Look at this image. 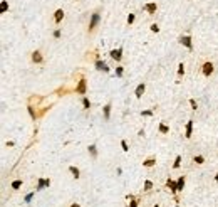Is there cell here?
I'll return each instance as SVG.
<instances>
[{
    "mask_svg": "<svg viewBox=\"0 0 218 207\" xmlns=\"http://www.w3.org/2000/svg\"><path fill=\"white\" fill-rule=\"evenodd\" d=\"M160 133H163V135L170 133V126H166L164 123H161V125H160Z\"/></svg>",
    "mask_w": 218,
    "mask_h": 207,
    "instance_id": "18",
    "label": "cell"
},
{
    "mask_svg": "<svg viewBox=\"0 0 218 207\" xmlns=\"http://www.w3.org/2000/svg\"><path fill=\"white\" fill-rule=\"evenodd\" d=\"M151 30H153V32H160V27H158L156 24H153V26H151Z\"/></svg>",
    "mask_w": 218,
    "mask_h": 207,
    "instance_id": "34",
    "label": "cell"
},
{
    "mask_svg": "<svg viewBox=\"0 0 218 207\" xmlns=\"http://www.w3.org/2000/svg\"><path fill=\"white\" fill-rule=\"evenodd\" d=\"M191 133H193V120H190L186 123V131H185V136L186 138H191Z\"/></svg>",
    "mask_w": 218,
    "mask_h": 207,
    "instance_id": "12",
    "label": "cell"
},
{
    "mask_svg": "<svg viewBox=\"0 0 218 207\" xmlns=\"http://www.w3.org/2000/svg\"><path fill=\"white\" fill-rule=\"evenodd\" d=\"M94 64H96V69H97V71H104V73H107V71H109L107 64H106L104 61H99V59H97V61H96Z\"/></svg>",
    "mask_w": 218,
    "mask_h": 207,
    "instance_id": "9",
    "label": "cell"
},
{
    "mask_svg": "<svg viewBox=\"0 0 218 207\" xmlns=\"http://www.w3.org/2000/svg\"><path fill=\"white\" fill-rule=\"evenodd\" d=\"M8 9V4H7V0H2V5H0V10L2 12H7Z\"/></svg>",
    "mask_w": 218,
    "mask_h": 207,
    "instance_id": "26",
    "label": "cell"
},
{
    "mask_svg": "<svg viewBox=\"0 0 218 207\" xmlns=\"http://www.w3.org/2000/svg\"><path fill=\"white\" fill-rule=\"evenodd\" d=\"M76 93H79V95H86V79H84V78L79 81V84H77Z\"/></svg>",
    "mask_w": 218,
    "mask_h": 207,
    "instance_id": "6",
    "label": "cell"
},
{
    "mask_svg": "<svg viewBox=\"0 0 218 207\" xmlns=\"http://www.w3.org/2000/svg\"><path fill=\"white\" fill-rule=\"evenodd\" d=\"M180 42H181L183 46H185V47H188L190 51H191V49H193V44H191V37H190V36H181V37H180Z\"/></svg>",
    "mask_w": 218,
    "mask_h": 207,
    "instance_id": "4",
    "label": "cell"
},
{
    "mask_svg": "<svg viewBox=\"0 0 218 207\" xmlns=\"http://www.w3.org/2000/svg\"><path fill=\"white\" fill-rule=\"evenodd\" d=\"M18 187H22V180H14L12 182V189H18Z\"/></svg>",
    "mask_w": 218,
    "mask_h": 207,
    "instance_id": "27",
    "label": "cell"
},
{
    "mask_svg": "<svg viewBox=\"0 0 218 207\" xmlns=\"http://www.w3.org/2000/svg\"><path fill=\"white\" fill-rule=\"evenodd\" d=\"M27 109H29V113H30V116H32V120H35L37 115H35V111H34V108H32V106H29Z\"/></svg>",
    "mask_w": 218,
    "mask_h": 207,
    "instance_id": "30",
    "label": "cell"
},
{
    "mask_svg": "<svg viewBox=\"0 0 218 207\" xmlns=\"http://www.w3.org/2000/svg\"><path fill=\"white\" fill-rule=\"evenodd\" d=\"M51 185V180L49 178H39V182H37V190H42L44 187H49Z\"/></svg>",
    "mask_w": 218,
    "mask_h": 207,
    "instance_id": "8",
    "label": "cell"
},
{
    "mask_svg": "<svg viewBox=\"0 0 218 207\" xmlns=\"http://www.w3.org/2000/svg\"><path fill=\"white\" fill-rule=\"evenodd\" d=\"M213 69H215L213 62H210V61L205 62V64H203V69H201V71H203V76H206V78H208L211 73H213Z\"/></svg>",
    "mask_w": 218,
    "mask_h": 207,
    "instance_id": "3",
    "label": "cell"
},
{
    "mask_svg": "<svg viewBox=\"0 0 218 207\" xmlns=\"http://www.w3.org/2000/svg\"><path fill=\"white\" fill-rule=\"evenodd\" d=\"M82 106H84V109H89V108H91V101H89L86 96L82 98Z\"/></svg>",
    "mask_w": 218,
    "mask_h": 207,
    "instance_id": "20",
    "label": "cell"
},
{
    "mask_svg": "<svg viewBox=\"0 0 218 207\" xmlns=\"http://www.w3.org/2000/svg\"><path fill=\"white\" fill-rule=\"evenodd\" d=\"M151 115H153L151 109H148V111H143V116H151Z\"/></svg>",
    "mask_w": 218,
    "mask_h": 207,
    "instance_id": "35",
    "label": "cell"
},
{
    "mask_svg": "<svg viewBox=\"0 0 218 207\" xmlns=\"http://www.w3.org/2000/svg\"><path fill=\"white\" fill-rule=\"evenodd\" d=\"M193 162H195V164H198V165H201V164H205V158L201 155H196L195 158H193Z\"/></svg>",
    "mask_w": 218,
    "mask_h": 207,
    "instance_id": "19",
    "label": "cell"
},
{
    "mask_svg": "<svg viewBox=\"0 0 218 207\" xmlns=\"http://www.w3.org/2000/svg\"><path fill=\"white\" fill-rule=\"evenodd\" d=\"M154 207H160V205H154Z\"/></svg>",
    "mask_w": 218,
    "mask_h": 207,
    "instance_id": "39",
    "label": "cell"
},
{
    "mask_svg": "<svg viewBox=\"0 0 218 207\" xmlns=\"http://www.w3.org/2000/svg\"><path fill=\"white\" fill-rule=\"evenodd\" d=\"M121 147H123V150H124V152H129V147H127L126 140H121Z\"/></svg>",
    "mask_w": 218,
    "mask_h": 207,
    "instance_id": "29",
    "label": "cell"
},
{
    "mask_svg": "<svg viewBox=\"0 0 218 207\" xmlns=\"http://www.w3.org/2000/svg\"><path fill=\"white\" fill-rule=\"evenodd\" d=\"M69 172L74 175V178H79V177H81V175H79V168L74 167V165H71V167H69Z\"/></svg>",
    "mask_w": 218,
    "mask_h": 207,
    "instance_id": "15",
    "label": "cell"
},
{
    "mask_svg": "<svg viewBox=\"0 0 218 207\" xmlns=\"http://www.w3.org/2000/svg\"><path fill=\"white\" fill-rule=\"evenodd\" d=\"M104 118H106V120L111 118V105H106L104 106Z\"/></svg>",
    "mask_w": 218,
    "mask_h": 207,
    "instance_id": "16",
    "label": "cell"
},
{
    "mask_svg": "<svg viewBox=\"0 0 218 207\" xmlns=\"http://www.w3.org/2000/svg\"><path fill=\"white\" fill-rule=\"evenodd\" d=\"M32 197H34V192L27 194V195H25V202H30V200H32Z\"/></svg>",
    "mask_w": 218,
    "mask_h": 207,
    "instance_id": "32",
    "label": "cell"
},
{
    "mask_svg": "<svg viewBox=\"0 0 218 207\" xmlns=\"http://www.w3.org/2000/svg\"><path fill=\"white\" fill-rule=\"evenodd\" d=\"M180 165H181V157H176L174 158V164H173V168H180Z\"/></svg>",
    "mask_w": 218,
    "mask_h": 207,
    "instance_id": "21",
    "label": "cell"
},
{
    "mask_svg": "<svg viewBox=\"0 0 218 207\" xmlns=\"http://www.w3.org/2000/svg\"><path fill=\"white\" fill-rule=\"evenodd\" d=\"M111 54V57L114 59V61H121V57H123V47L119 49H113V51L109 52Z\"/></svg>",
    "mask_w": 218,
    "mask_h": 207,
    "instance_id": "5",
    "label": "cell"
},
{
    "mask_svg": "<svg viewBox=\"0 0 218 207\" xmlns=\"http://www.w3.org/2000/svg\"><path fill=\"white\" fill-rule=\"evenodd\" d=\"M89 153H91L94 158L97 157V150H96V145H91V147H89Z\"/></svg>",
    "mask_w": 218,
    "mask_h": 207,
    "instance_id": "22",
    "label": "cell"
},
{
    "mask_svg": "<svg viewBox=\"0 0 218 207\" xmlns=\"http://www.w3.org/2000/svg\"><path fill=\"white\" fill-rule=\"evenodd\" d=\"M183 74H185V64L180 62V66H178V76H183Z\"/></svg>",
    "mask_w": 218,
    "mask_h": 207,
    "instance_id": "24",
    "label": "cell"
},
{
    "mask_svg": "<svg viewBox=\"0 0 218 207\" xmlns=\"http://www.w3.org/2000/svg\"><path fill=\"white\" fill-rule=\"evenodd\" d=\"M42 61H44L42 52H40V51H34V52H32V62H35V64H40Z\"/></svg>",
    "mask_w": 218,
    "mask_h": 207,
    "instance_id": "7",
    "label": "cell"
},
{
    "mask_svg": "<svg viewBox=\"0 0 218 207\" xmlns=\"http://www.w3.org/2000/svg\"><path fill=\"white\" fill-rule=\"evenodd\" d=\"M62 19H64V10H62V9H57V10H55V15H54L55 24H61Z\"/></svg>",
    "mask_w": 218,
    "mask_h": 207,
    "instance_id": "11",
    "label": "cell"
},
{
    "mask_svg": "<svg viewBox=\"0 0 218 207\" xmlns=\"http://www.w3.org/2000/svg\"><path fill=\"white\" fill-rule=\"evenodd\" d=\"M116 76H117V78H121V76H123V67H121V66L116 69Z\"/></svg>",
    "mask_w": 218,
    "mask_h": 207,
    "instance_id": "31",
    "label": "cell"
},
{
    "mask_svg": "<svg viewBox=\"0 0 218 207\" xmlns=\"http://www.w3.org/2000/svg\"><path fill=\"white\" fill-rule=\"evenodd\" d=\"M143 9H144L149 15H154V14H156V10H158V5H156V2H149V4H146Z\"/></svg>",
    "mask_w": 218,
    "mask_h": 207,
    "instance_id": "2",
    "label": "cell"
},
{
    "mask_svg": "<svg viewBox=\"0 0 218 207\" xmlns=\"http://www.w3.org/2000/svg\"><path fill=\"white\" fill-rule=\"evenodd\" d=\"M151 189H153V182L151 180H146L144 182V190L148 192V190H151Z\"/></svg>",
    "mask_w": 218,
    "mask_h": 207,
    "instance_id": "25",
    "label": "cell"
},
{
    "mask_svg": "<svg viewBox=\"0 0 218 207\" xmlns=\"http://www.w3.org/2000/svg\"><path fill=\"white\" fill-rule=\"evenodd\" d=\"M129 200H131V202H129V207H138V200L133 199V195H129Z\"/></svg>",
    "mask_w": 218,
    "mask_h": 207,
    "instance_id": "28",
    "label": "cell"
},
{
    "mask_svg": "<svg viewBox=\"0 0 218 207\" xmlns=\"http://www.w3.org/2000/svg\"><path fill=\"white\" fill-rule=\"evenodd\" d=\"M144 91H146V86H144V84H138V86H136V91H134V95H136V98H141V96L143 95H144Z\"/></svg>",
    "mask_w": 218,
    "mask_h": 207,
    "instance_id": "10",
    "label": "cell"
},
{
    "mask_svg": "<svg viewBox=\"0 0 218 207\" xmlns=\"http://www.w3.org/2000/svg\"><path fill=\"white\" fill-rule=\"evenodd\" d=\"M176 207H180V205H176Z\"/></svg>",
    "mask_w": 218,
    "mask_h": 207,
    "instance_id": "40",
    "label": "cell"
},
{
    "mask_svg": "<svg viewBox=\"0 0 218 207\" xmlns=\"http://www.w3.org/2000/svg\"><path fill=\"white\" fill-rule=\"evenodd\" d=\"M215 182H216V184H218V174H216V177H215Z\"/></svg>",
    "mask_w": 218,
    "mask_h": 207,
    "instance_id": "38",
    "label": "cell"
},
{
    "mask_svg": "<svg viewBox=\"0 0 218 207\" xmlns=\"http://www.w3.org/2000/svg\"><path fill=\"white\" fill-rule=\"evenodd\" d=\"M71 207H81V205H79V204H76V202H74V204H72V205H71Z\"/></svg>",
    "mask_w": 218,
    "mask_h": 207,
    "instance_id": "37",
    "label": "cell"
},
{
    "mask_svg": "<svg viewBox=\"0 0 218 207\" xmlns=\"http://www.w3.org/2000/svg\"><path fill=\"white\" fill-rule=\"evenodd\" d=\"M176 184H178V192H181V190H183V187H185V177H180Z\"/></svg>",
    "mask_w": 218,
    "mask_h": 207,
    "instance_id": "17",
    "label": "cell"
},
{
    "mask_svg": "<svg viewBox=\"0 0 218 207\" xmlns=\"http://www.w3.org/2000/svg\"><path fill=\"white\" fill-rule=\"evenodd\" d=\"M54 37H55V39H59V37H61V30H54Z\"/></svg>",
    "mask_w": 218,
    "mask_h": 207,
    "instance_id": "36",
    "label": "cell"
},
{
    "mask_svg": "<svg viewBox=\"0 0 218 207\" xmlns=\"http://www.w3.org/2000/svg\"><path fill=\"white\" fill-rule=\"evenodd\" d=\"M143 165H144V167H154V165H156V160L154 158H146L144 162H143Z\"/></svg>",
    "mask_w": 218,
    "mask_h": 207,
    "instance_id": "14",
    "label": "cell"
},
{
    "mask_svg": "<svg viewBox=\"0 0 218 207\" xmlns=\"http://www.w3.org/2000/svg\"><path fill=\"white\" fill-rule=\"evenodd\" d=\"M134 19H136V15H134V14H129V15H127V19H126L127 26H131V24H133V22H134Z\"/></svg>",
    "mask_w": 218,
    "mask_h": 207,
    "instance_id": "23",
    "label": "cell"
},
{
    "mask_svg": "<svg viewBox=\"0 0 218 207\" xmlns=\"http://www.w3.org/2000/svg\"><path fill=\"white\" fill-rule=\"evenodd\" d=\"M166 185L171 189V192H178V184H176V182H173V180H170V178H168Z\"/></svg>",
    "mask_w": 218,
    "mask_h": 207,
    "instance_id": "13",
    "label": "cell"
},
{
    "mask_svg": "<svg viewBox=\"0 0 218 207\" xmlns=\"http://www.w3.org/2000/svg\"><path fill=\"white\" fill-rule=\"evenodd\" d=\"M190 105H191V108H193V109H196V108H198V105H196V101H195V99H190Z\"/></svg>",
    "mask_w": 218,
    "mask_h": 207,
    "instance_id": "33",
    "label": "cell"
},
{
    "mask_svg": "<svg viewBox=\"0 0 218 207\" xmlns=\"http://www.w3.org/2000/svg\"><path fill=\"white\" fill-rule=\"evenodd\" d=\"M99 22H101V15H99L97 12H94V14H92V17H91V20H89V32H92V30L97 27Z\"/></svg>",
    "mask_w": 218,
    "mask_h": 207,
    "instance_id": "1",
    "label": "cell"
}]
</instances>
